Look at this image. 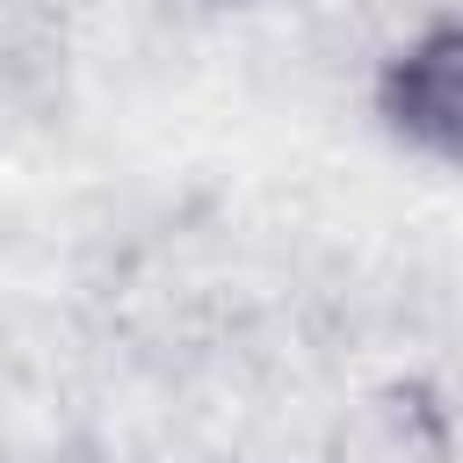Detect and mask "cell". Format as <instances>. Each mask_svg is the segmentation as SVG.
Listing matches in <instances>:
<instances>
[{"mask_svg":"<svg viewBox=\"0 0 463 463\" xmlns=\"http://www.w3.org/2000/svg\"><path fill=\"white\" fill-rule=\"evenodd\" d=\"M383 109L405 137H420L441 159H463V22L420 36L391 80H383Z\"/></svg>","mask_w":463,"mask_h":463,"instance_id":"1","label":"cell"}]
</instances>
